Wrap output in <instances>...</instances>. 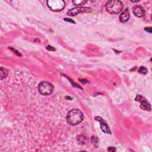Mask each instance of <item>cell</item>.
Masks as SVG:
<instances>
[{
	"instance_id": "6da1fadb",
	"label": "cell",
	"mask_w": 152,
	"mask_h": 152,
	"mask_svg": "<svg viewBox=\"0 0 152 152\" xmlns=\"http://www.w3.org/2000/svg\"><path fill=\"white\" fill-rule=\"evenodd\" d=\"M84 118L83 113L78 109H73L70 111L67 115V121L72 125H77L80 123Z\"/></svg>"
},
{
	"instance_id": "7a4b0ae2",
	"label": "cell",
	"mask_w": 152,
	"mask_h": 152,
	"mask_svg": "<svg viewBox=\"0 0 152 152\" xmlns=\"http://www.w3.org/2000/svg\"><path fill=\"white\" fill-rule=\"evenodd\" d=\"M123 8V4L120 1L118 0H112L108 1L106 4V11L111 14H118Z\"/></svg>"
},
{
	"instance_id": "3957f363",
	"label": "cell",
	"mask_w": 152,
	"mask_h": 152,
	"mask_svg": "<svg viewBox=\"0 0 152 152\" xmlns=\"http://www.w3.org/2000/svg\"><path fill=\"white\" fill-rule=\"evenodd\" d=\"M38 90L43 95H49L54 90V86L47 81H42L38 86Z\"/></svg>"
},
{
	"instance_id": "277c9868",
	"label": "cell",
	"mask_w": 152,
	"mask_h": 152,
	"mask_svg": "<svg viewBox=\"0 0 152 152\" xmlns=\"http://www.w3.org/2000/svg\"><path fill=\"white\" fill-rule=\"evenodd\" d=\"M49 9L53 11H60L64 9L66 3L61 0H49L47 1Z\"/></svg>"
},
{
	"instance_id": "5b68a950",
	"label": "cell",
	"mask_w": 152,
	"mask_h": 152,
	"mask_svg": "<svg viewBox=\"0 0 152 152\" xmlns=\"http://www.w3.org/2000/svg\"><path fill=\"white\" fill-rule=\"evenodd\" d=\"M91 11H92V9L89 7H76L69 10L67 14L70 16H74L80 13H84V12L89 13Z\"/></svg>"
},
{
	"instance_id": "8992f818",
	"label": "cell",
	"mask_w": 152,
	"mask_h": 152,
	"mask_svg": "<svg viewBox=\"0 0 152 152\" xmlns=\"http://www.w3.org/2000/svg\"><path fill=\"white\" fill-rule=\"evenodd\" d=\"M136 100L141 103L140 107L141 109L145 111H151L150 104L144 99V98H143L141 95H137L136 98Z\"/></svg>"
},
{
	"instance_id": "52a82bcc",
	"label": "cell",
	"mask_w": 152,
	"mask_h": 152,
	"mask_svg": "<svg viewBox=\"0 0 152 152\" xmlns=\"http://www.w3.org/2000/svg\"><path fill=\"white\" fill-rule=\"evenodd\" d=\"M95 119L96 121H98L100 122L101 129L104 133H107V134H111V131L109 126H108V125L106 123L105 121H104V120L102 118H100L99 117H96L95 118Z\"/></svg>"
},
{
	"instance_id": "ba28073f",
	"label": "cell",
	"mask_w": 152,
	"mask_h": 152,
	"mask_svg": "<svg viewBox=\"0 0 152 152\" xmlns=\"http://www.w3.org/2000/svg\"><path fill=\"white\" fill-rule=\"evenodd\" d=\"M133 13L134 15L138 17H141L144 16L145 11L144 8L140 6H136L133 8Z\"/></svg>"
},
{
	"instance_id": "9c48e42d",
	"label": "cell",
	"mask_w": 152,
	"mask_h": 152,
	"mask_svg": "<svg viewBox=\"0 0 152 152\" xmlns=\"http://www.w3.org/2000/svg\"><path fill=\"white\" fill-rule=\"evenodd\" d=\"M129 18V12L128 8H125L121 14L119 20L122 23H125Z\"/></svg>"
},
{
	"instance_id": "30bf717a",
	"label": "cell",
	"mask_w": 152,
	"mask_h": 152,
	"mask_svg": "<svg viewBox=\"0 0 152 152\" xmlns=\"http://www.w3.org/2000/svg\"><path fill=\"white\" fill-rule=\"evenodd\" d=\"M8 74V70L3 67L1 68V71H0V76H1V79L3 80V78H6Z\"/></svg>"
},
{
	"instance_id": "8fae6325",
	"label": "cell",
	"mask_w": 152,
	"mask_h": 152,
	"mask_svg": "<svg viewBox=\"0 0 152 152\" xmlns=\"http://www.w3.org/2000/svg\"><path fill=\"white\" fill-rule=\"evenodd\" d=\"M73 3L75 6H82L84 5L85 3H86V1H78V0H76V1H73Z\"/></svg>"
},
{
	"instance_id": "7c38bea8",
	"label": "cell",
	"mask_w": 152,
	"mask_h": 152,
	"mask_svg": "<svg viewBox=\"0 0 152 152\" xmlns=\"http://www.w3.org/2000/svg\"><path fill=\"white\" fill-rule=\"evenodd\" d=\"M139 72L140 73H141V74H146L147 73V70L144 67H141L139 70Z\"/></svg>"
},
{
	"instance_id": "4fadbf2b",
	"label": "cell",
	"mask_w": 152,
	"mask_h": 152,
	"mask_svg": "<svg viewBox=\"0 0 152 152\" xmlns=\"http://www.w3.org/2000/svg\"><path fill=\"white\" fill-rule=\"evenodd\" d=\"M64 20L66 21H69V22H70V23H75L74 21L73 20H72L70 18H64Z\"/></svg>"
},
{
	"instance_id": "5bb4252c",
	"label": "cell",
	"mask_w": 152,
	"mask_h": 152,
	"mask_svg": "<svg viewBox=\"0 0 152 152\" xmlns=\"http://www.w3.org/2000/svg\"><path fill=\"white\" fill-rule=\"evenodd\" d=\"M47 49L48 50H49V51H55V48H53V47H51V46H48V47H47Z\"/></svg>"
},
{
	"instance_id": "9a60e30c",
	"label": "cell",
	"mask_w": 152,
	"mask_h": 152,
	"mask_svg": "<svg viewBox=\"0 0 152 152\" xmlns=\"http://www.w3.org/2000/svg\"><path fill=\"white\" fill-rule=\"evenodd\" d=\"M108 150L109 151H114L116 150V149L114 148V147H110L108 148Z\"/></svg>"
},
{
	"instance_id": "2e32d148",
	"label": "cell",
	"mask_w": 152,
	"mask_h": 152,
	"mask_svg": "<svg viewBox=\"0 0 152 152\" xmlns=\"http://www.w3.org/2000/svg\"><path fill=\"white\" fill-rule=\"evenodd\" d=\"M145 30L147 32H148L149 33H151V28H146Z\"/></svg>"
}]
</instances>
